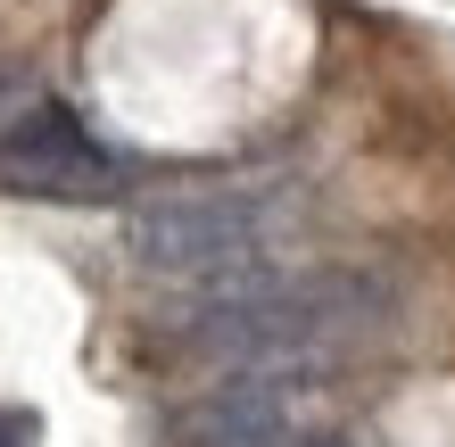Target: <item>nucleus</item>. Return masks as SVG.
<instances>
[{
  "label": "nucleus",
  "mask_w": 455,
  "mask_h": 447,
  "mask_svg": "<svg viewBox=\"0 0 455 447\" xmlns=\"http://www.w3.org/2000/svg\"><path fill=\"white\" fill-rule=\"evenodd\" d=\"M0 447H34V423L25 414H0Z\"/></svg>",
  "instance_id": "39448f33"
},
{
  "label": "nucleus",
  "mask_w": 455,
  "mask_h": 447,
  "mask_svg": "<svg viewBox=\"0 0 455 447\" xmlns=\"http://www.w3.org/2000/svg\"><path fill=\"white\" fill-rule=\"evenodd\" d=\"M315 406H323V381H315L307 356L240 364L224 389L166 414V447H299V439H315Z\"/></svg>",
  "instance_id": "7ed1b4c3"
},
{
  "label": "nucleus",
  "mask_w": 455,
  "mask_h": 447,
  "mask_svg": "<svg viewBox=\"0 0 455 447\" xmlns=\"http://www.w3.org/2000/svg\"><path fill=\"white\" fill-rule=\"evenodd\" d=\"M282 232V199L265 191H191V199H149L124 216V257L141 274H182V282H240L265 274Z\"/></svg>",
  "instance_id": "f03ea898"
},
{
  "label": "nucleus",
  "mask_w": 455,
  "mask_h": 447,
  "mask_svg": "<svg viewBox=\"0 0 455 447\" xmlns=\"http://www.w3.org/2000/svg\"><path fill=\"white\" fill-rule=\"evenodd\" d=\"M299 447H339V439H299Z\"/></svg>",
  "instance_id": "423d86ee"
},
{
  "label": "nucleus",
  "mask_w": 455,
  "mask_h": 447,
  "mask_svg": "<svg viewBox=\"0 0 455 447\" xmlns=\"http://www.w3.org/2000/svg\"><path fill=\"white\" fill-rule=\"evenodd\" d=\"M381 282L364 274H240L182 315L174 348L207 364H299L381 315Z\"/></svg>",
  "instance_id": "f257e3e1"
},
{
  "label": "nucleus",
  "mask_w": 455,
  "mask_h": 447,
  "mask_svg": "<svg viewBox=\"0 0 455 447\" xmlns=\"http://www.w3.org/2000/svg\"><path fill=\"white\" fill-rule=\"evenodd\" d=\"M0 182L25 199H116V157L59 100H34L0 124Z\"/></svg>",
  "instance_id": "20e7f679"
}]
</instances>
